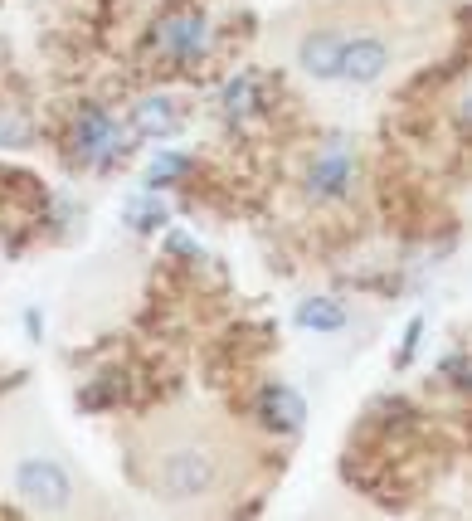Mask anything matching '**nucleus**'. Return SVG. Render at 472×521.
Listing matches in <instances>:
<instances>
[{"label":"nucleus","instance_id":"nucleus-9","mask_svg":"<svg viewBox=\"0 0 472 521\" xmlns=\"http://www.w3.org/2000/svg\"><path fill=\"white\" fill-rule=\"evenodd\" d=\"M292 322L307 327V332H341V327L351 322V312H346V302L341 298H307L297 312H292Z\"/></svg>","mask_w":472,"mask_h":521},{"label":"nucleus","instance_id":"nucleus-3","mask_svg":"<svg viewBox=\"0 0 472 521\" xmlns=\"http://www.w3.org/2000/svg\"><path fill=\"white\" fill-rule=\"evenodd\" d=\"M73 132H78V151L88 156V161H103L112 151H122V127H117V117H108L103 108H83L78 112V122H73Z\"/></svg>","mask_w":472,"mask_h":521},{"label":"nucleus","instance_id":"nucleus-6","mask_svg":"<svg viewBox=\"0 0 472 521\" xmlns=\"http://www.w3.org/2000/svg\"><path fill=\"white\" fill-rule=\"evenodd\" d=\"M156 44H161L166 54H176V59H195V54L205 49V20H200L195 10L166 15V20L156 25Z\"/></svg>","mask_w":472,"mask_h":521},{"label":"nucleus","instance_id":"nucleus-5","mask_svg":"<svg viewBox=\"0 0 472 521\" xmlns=\"http://www.w3.org/2000/svg\"><path fill=\"white\" fill-rule=\"evenodd\" d=\"M351 171H356L351 151L341 147V142H331V147L312 161V171H307V190H312V195H346Z\"/></svg>","mask_w":472,"mask_h":521},{"label":"nucleus","instance_id":"nucleus-1","mask_svg":"<svg viewBox=\"0 0 472 521\" xmlns=\"http://www.w3.org/2000/svg\"><path fill=\"white\" fill-rule=\"evenodd\" d=\"M156 492L171 497V502H190V497H205L219 483V458L205 444H185L176 453H166L156 463Z\"/></svg>","mask_w":472,"mask_h":521},{"label":"nucleus","instance_id":"nucleus-8","mask_svg":"<svg viewBox=\"0 0 472 521\" xmlns=\"http://www.w3.org/2000/svg\"><path fill=\"white\" fill-rule=\"evenodd\" d=\"M341 49H346V39L331 35V30H317V35H307L297 44V64H302V74L312 78H336L341 69Z\"/></svg>","mask_w":472,"mask_h":521},{"label":"nucleus","instance_id":"nucleus-13","mask_svg":"<svg viewBox=\"0 0 472 521\" xmlns=\"http://www.w3.org/2000/svg\"><path fill=\"white\" fill-rule=\"evenodd\" d=\"M127 224H132L137 234H156V229L166 224V205H161L156 195H142V200L127 210Z\"/></svg>","mask_w":472,"mask_h":521},{"label":"nucleus","instance_id":"nucleus-14","mask_svg":"<svg viewBox=\"0 0 472 521\" xmlns=\"http://www.w3.org/2000/svg\"><path fill=\"white\" fill-rule=\"evenodd\" d=\"M443 375L458 385V390H468V380H472V366H468V356H448L443 361Z\"/></svg>","mask_w":472,"mask_h":521},{"label":"nucleus","instance_id":"nucleus-11","mask_svg":"<svg viewBox=\"0 0 472 521\" xmlns=\"http://www.w3.org/2000/svg\"><path fill=\"white\" fill-rule=\"evenodd\" d=\"M185 171H190V156H181V151H166V156H156V161L146 166V186L161 190V186H171V181H181Z\"/></svg>","mask_w":472,"mask_h":521},{"label":"nucleus","instance_id":"nucleus-7","mask_svg":"<svg viewBox=\"0 0 472 521\" xmlns=\"http://www.w3.org/2000/svg\"><path fill=\"white\" fill-rule=\"evenodd\" d=\"M258 414H263L268 429H278V434H297L302 419H307V405H302V395L288 390V385H268L263 400H258Z\"/></svg>","mask_w":472,"mask_h":521},{"label":"nucleus","instance_id":"nucleus-10","mask_svg":"<svg viewBox=\"0 0 472 521\" xmlns=\"http://www.w3.org/2000/svg\"><path fill=\"white\" fill-rule=\"evenodd\" d=\"M132 117H137V132H176V103L171 98H142Z\"/></svg>","mask_w":472,"mask_h":521},{"label":"nucleus","instance_id":"nucleus-12","mask_svg":"<svg viewBox=\"0 0 472 521\" xmlns=\"http://www.w3.org/2000/svg\"><path fill=\"white\" fill-rule=\"evenodd\" d=\"M224 108H229V117H254V108H258L254 78L249 74L229 78V88H224Z\"/></svg>","mask_w":472,"mask_h":521},{"label":"nucleus","instance_id":"nucleus-2","mask_svg":"<svg viewBox=\"0 0 472 521\" xmlns=\"http://www.w3.org/2000/svg\"><path fill=\"white\" fill-rule=\"evenodd\" d=\"M15 487H20V497L30 507H39V512H64L73 502L69 473L54 458H20L15 463Z\"/></svg>","mask_w":472,"mask_h":521},{"label":"nucleus","instance_id":"nucleus-4","mask_svg":"<svg viewBox=\"0 0 472 521\" xmlns=\"http://www.w3.org/2000/svg\"><path fill=\"white\" fill-rule=\"evenodd\" d=\"M385 69H390V44L385 39H351L341 49V69L336 74L351 78V83H375Z\"/></svg>","mask_w":472,"mask_h":521}]
</instances>
